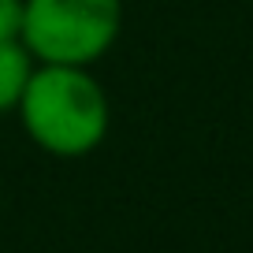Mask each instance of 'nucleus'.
<instances>
[{"instance_id": "nucleus-3", "label": "nucleus", "mask_w": 253, "mask_h": 253, "mask_svg": "<svg viewBox=\"0 0 253 253\" xmlns=\"http://www.w3.org/2000/svg\"><path fill=\"white\" fill-rule=\"evenodd\" d=\"M34 56L26 52L23 41H0V116L15 112L26 82L34 75Z\"/></svg>"}, {"instance_id": "nucleus-1", "label": "nucleus", "mask_w": 253, "mask_h": 253, "mask_svg": "<svg viewBox=\"0 0 253 253\" xmlns=\"http://www.w3.org/2000/svg\"><path fill=\"white\" fill-rule=\"evenodd\" d=\"M15 112L30 142L63 160L93 153L108 138L112 123L104 86L89 75V67L71 63H34Z\"/></svg>"}, {"instance_id": "nucleus-2", "label": "nucleus", "mask_w": 253, "mask_h": 253, "mask_svg": "<svg viewBox=\"0 0 253 253\" xmlns=\"http://www.w3.org/2000/svg\"><path fill=\"white\" fill-rule=\"evenodd\" d=\"M123 0H23L19 41L38 63L93 67L119 38Z\"/></svg>"}, {"instance_id": "nucleus-4", "label": "nucleus", "mask_w": 253, "mask_h": 253, "mask_svg": "<svg viewBox=\"0 0 253 253\" xmlns=\"http://www.w3.org/2000/svg\"><path fill=\"white\" fill-rule=\"evenodd\" d=\"M23 34V0H0V41H19Z\"/></svg>"}]
</instances>
